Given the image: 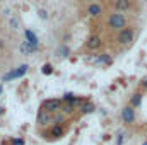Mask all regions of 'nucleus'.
<instances>
[{"label": "nucleus", "mask_w": 147, "mask_h": 145, "mask_svg": "<svg viewBox=\"0 0 147 145\" xmlns=\"http://www.w3.org/2000/svg\"><path fill=\"white\" fill-rule=\"evenodd\" d=\"M43 109L48 111V113H57V111L62 109V101H60V99H55V97L46 99V101L43 103Z\"/></svg>", "instance_id": "obj_4"}, {"label": "nucleus", "mask_w": 147, "mask_h": 145, "mask_svg": "<svg viewBox=\"0 0 147 145\" xmlns=\"http://www.w3.org/2000/svg\"><path fill=\"white\" fill-rule=\"evenodd\" d=\"M28 68H29L28 65H21V67H17L16 70H10L9 73H5V75L2 77V80H3V82H9V80H14V79H21L24 73L28 72Z\"/></svg>", "instance_id": "obj_2"}, {"label": "nucleus", "mask_w": 147, "mask_h": 145, "mask_svg": "<svg viewBox=\"0 0 147 145\" xmlns=\"http://www.w3.org/2000/svg\"><path fill=\"white\" fill-rule=\"evenodd\" d=\"M84 114H89V113H92L94 111V104L92 103H86V104H82V109H80Z\"/></svg>", "instance_id": "obj_13"}, {"label": "nucleus", "mask_w": 147, "mask_h": 145, "mask_svg": "<svg viewBox=\"0 0 147 145\" xmlns=\"http://www.w3.org/2000/svg\"><path fill=\"white\" fill-rule=\"evenodd\" d=\"M99 46H101V36L92 34V36L87 39V48H89V50H98Z\"/></svg>", "instance_id": "obj_7"}, {"label": "nucleus", "mask_w": 147, "mask_h": 145, "mask_svg": "<svg viewBox=\"0 0 147 145\" xmlns=\"http://www.w3.org/2000/svg\"><path fill=\"white\" fill-rule=\"evenodd\" d=\"M142 145H147V140H146V142H144V144H142Z\"/></svg>", "instance_id": "obj_24"}, {"label": "nucleus", "mask_w": 147, "mask_h": 145, "mask_svg": "<svg viewBox=\"0 0 147 145\" xmlns=\"http://www.w3.org/2000/svg\"><path fill=\"white\" fill-rule=\"evenodd\" d=\"M19 48H21V51H22L24 55H31V53H33V48L29 46V43H28V41L21 43V46H19Z\"/></svg>", "instance_id": "obj_12"}, {"label": "nucleus", "mask_w": 147, "mask_h": 145, "mask_svg": "<svg viewBox=\"0 0 147 145\" xmlns=\"http://www.w3.org/2000/svg\"><path fill=\"white\" fill-rule=\"evenodd\" d=\"M121 119L125 123H134V119H135V109H134V106H127V108L121 109Z\"/></svg>", "instance_id": "obj_5"}, {"label": "nucleus", "mask_w": 147, "mask_h": 145, "mask_svg": "<svg viewBox=\"0 0 147 145\" xmlns=\"http://www.w3.org/2000/svg\"><path fill=\"white\" fill-rule=\"evenodd\" d=\"M115 7H116V10H128L130 9V0H116Z\"/></svg>", "instance_id": "obj_9"}, {"label": "nucleus", "mask_w": 147, "mask_h": 145, "mask_svg": "<svg viewBox=\"0 0 147 145\" xmlns=\"http://www.w3.org/2000/svg\"><path fill=\"white\" fill-rule=\"evenodd\" d=\"M41 73H45V75L53 73V67H51L50 63H45V65H43V68H41Z\"/></svg>", "instance_id": "obj_17"}, {"label": "nucleus", "mask_w": 147, "mask_h": 145, "mask_svg": "<svg viewBox=\"0 0 147 145\" xmlns=\"http://www.w3.org/2000/svg\"><path fill=\"white\" fill-rule=\"evenodd\" d=\"M50 135H51V138H60V137L63 135V128H62L60 125H57V126H53V128H51Z\"/></svg>", "instance_id": "obj_11"}, {"label": "nucleus", "mask_w": 147, "mask_h": 145, "mask_svg": "<svg viewBox=\"0 0 147 145\" xmlns=\"http://www.w3.org/2000/svg\"><path fill=\"white\" fill-rule=\"evenodd\" d=\"M108 24H110V28L113 29H125V26H127V19L121 15V14H111L110 19H108Z\"/></svg>", "instance_id": "obj_1"}, {"label": "nucleus", "mask_w": 147, "mask_h": 145, "mask_svg": "<svg viewBox=\"0 0 147 145\" xmlns=\"http://www.w3.org/2000/svg\"><path fill=\"white\" fill-rule=\"evenodd\" d=\"M0 94H2V85H0Z\"/></svg>", "instance_id": "obj_25"}, {"label": "nucleus", "mask_w": 147, "mask_h": 145, "mask_svg": "<svg viewBox=\"0 0 147 145\" xmlns=\"http://www.w3.org/2000/svg\"><path fill=\"white\" fill-rule=\"evenodd\" d=\"M140 103H142V94H134V97H132V106L137 108V106H140Z\"/></svg>", "instance_id": "obj_14"}, {"label": "nucleus", "mask_w": 147, "mask_h": 145, "mask_svg": "<svg viewBox=\"0 0 147 145\" xmlns=\"http://www.w3.org/2000/svg\"><path fill=\"white\" fill-rule=\"evenodd\" d=\"M142 87H146V89H147V79L144 80V82H142Z\"/></svg>", "instance_id": "obj_22"}, {"label": "nucleus", "mask_w": 147, "mask_h": 145, "mask_svg": "<svg viewBox=\"0 0 147 145\" xmlns=\"http://www.w3.org/2000/svg\"><path fill=\"white\" fill-rule=\"evenodd\" d=\"M134 29L132 28H125V29H121L120 31V34H118V43L120 44H130L132 41H134Z\"/></svg>", "instance_id": "obj_3"}, {"label": "nucleus", "mask_w": 147, "mask_h": 145, "mask_svg": "<svg viewBox=\"0 0 147 145\" xmlns=\"http://www.w3.org/2000/svg\"><path fill=\"white\" fill-rule=\"evenodd\" d=\"M98 62H99V63H105V65H110V63H111V56L105 53V55L98 56Z\"/></svg>", "instance_id": "obj_15"}, {"label": "nucleus", "mask_w": 147, "mask_h": 145, "mask_svg": "<svg viewBox=\"0 0 147 145\" xmlns=\"http://www.w3.org/2000/svg\"><path fill=\"white\" fill-rule=\"evenodd\" d=\"M101 5L99 3H91L89 7H87V14L91 15V17H98V15H101Z\"/></svg>", "instance_id": "obj_8"}, {"label": "nucleus", "mask_w": 147, "mask_h": 145, "mask_svg": "<svg viewBox=\"0 0 147 145\" xmlns=\"http://www.w3.org/2000/svg\"><path fill=\"white\" fill-rule=\"evenodd\" d=\"M38 121H39L41 125L48 123V121H50V113H48V111H45V109H41V111H39V114H38Z\"/></svg>", "instance_id": "obj_10"}, {"label": "nucleus", "mask_w": 147, "mask_h": 145, "mask_svg": "<svg viewBox=\"0 0 147 145\" xmlns=\"http://www.w3.org/2000/svg\"><path fill=\"white\" fill-rule=\"evenodd\" d=\"M12 144L14 145H24V140H22V138H14Z\"/></svg>", "instance_id": "obj_20"}, {"label": "nucleus", "mask_w": 147, "mask_h": 145, "mask_svg": "<svg viewBox=\"0 0 147 145\" xmlns=\"http://www.w3.org/2000/svg\"><path fill=\"white\" fill-rule=\"evenodd\" d=\"M79 97L75 96V94H72V92H65L63 94V101H67V103H74V101H77Z\"/></svg>", "instance_id": "obj_16"}, {"label": "nucleus", "mask_w": 147, "mask_h": 145, "mask_svg": "<svg viewBox=\"0 0 147 145\" xmlns=\"http://www.w3.org/2000/svg\"><path fill=\"white\" fill-rule=\"evenodd\" d=\"M58 53H62V56H69V48H67L65 44H62V46L58 48Z\"/></svg>", "instance_id": "obj_18"}, {"label": "nucleus", "mask_w": 147, "mask_h": 145, "mask_svg": "<svg viewBox=\"0 0 147 145\" xmlns=\"http://www.w3.org/2000/svg\"><path fill=\"white\" fill-rule=\"evenodd\" d=\"M123 137H125L123 133H120V135H118V138H116V145H121V144H123Z\"/></svg>", "instance_id": "obj_21"}, {"label": "nucleus", "mask_w": 147, "mask_h": 145, "mask_svg": "<svg viewBox=\"0 0 147 145\" xmlns=\"http://www.w3.org/2000/svg\"><path fill=\"white\" fill-rule=\"evenodd\" d=\"M24 34H26V39H28L29 46L33 48V51H36L38 48H39V41H38V36L34 34V33H33V31H31V29H28Z\"/></svg>", "instance_id": "obj_6"}, {"label": "nucleus", "mask_w": 147, "mask_h": 145, "mask_svg": "<svg viewBox=\"0 0 147 145\" xmlns=\"http://www.w3.org/2000/svg\"><path fill=\"white\" fill-rule=\"evenodd\" d=\"M38 14H39V17H41V19H48V12H46V10H39Z\"/></svg>", "instance_id": "obj_19"}, {"label": "nucleus", "mask_w": 147, "mask_h": 145, "mask_svg": "<svg viewBox=\"0 0 147 145\" xmlns=\"http://www.w3.org/2000/svg\"><path fill=\"white\" fill-rule=\"evenodd\" d=\"M0 114H3V108L2 106H0Z\"/></svg>", "instance_id": "obj_23"}]
</instances>
